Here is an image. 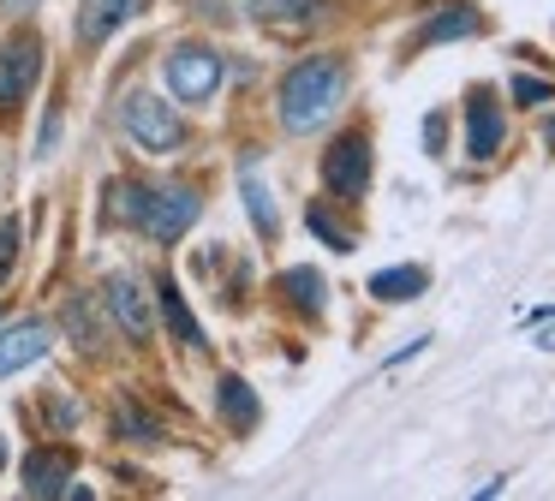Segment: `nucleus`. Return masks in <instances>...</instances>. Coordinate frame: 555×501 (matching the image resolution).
I'll return each mask as SVG.
<instances>
[{"mask_svg":"<svg viewBox=\"0 0 555 501\" xmlns=\"http://www.w3.org/2000/svg\"><path fill=\"white\" fill-rule=\"evenodd\" d=\"M340 95H347V66L328 54L305 60V66L287 72V84H281V126L287 131H317L323 119H335Z\"/></svg>","mask_w":555,"mask_h":501,"instance_id":"obj_1","label":"nucleus"},{"mask_svg":"<svg viewBox=\"0 0 555 501\" xmlns=\"http://www.w3.org/2000/svg\"><path fill=\"white\" fill-rule=\"evenodd\" d=\"M162 78H168L173 102H209V95L221 90V78H228V60L204 42H180L162 60Z\"/></svg>","mask_w":555,"mask_h":501,"instance_id":"obj_2","label":"nucleus"},{"mask_svg":"<svg viewBox=\"0 0 555 501\" xmlns=\"http://www.w3.org/2000/svg\"><path fill=\"white\" fill-rule=\"evenodd\" d=\"M120 126H126V138L138 143L144 155H173L185 143V126H180V114H173V102H162V95H126V107H120Z\"/></svg>","mask_w":555,"mask_h":501,"instance_id":"obj_3","label":"nucleus"},{"mask_svg":"<svg viewBox=\"0 0 555 501\" xmlns=\"http://www.w3.org/2000/svg\"><path fill=\"white\" fill-rule=\"evenodd\" d=\"M197 191L192 185H162V191H150L144 185V209H138V227H144L156 245H173V239L185 233V227L197 221Z\"/></svg>","mask_w":555,"mask_h":501,"instance_id":"obj_4","label":"nucleus"},{"mask_svg":"<svg viewBox=\"0 0 555 501\" xmlns=\"http://www.w3.org/2000/svg\"><path fill=\"white\" fill-rule=\"evenodd\" d=\"M323 185L335 191V197H347V203H359L364 191H371V138H364V131H347V138L328 143Z\"/></svg>","mask_w":555,"mask_h":501,"instance_id":"obj_5","label":"nucleus"},{"mask_svg":"<svg viewBox=\"0 0 555 501\" xmlns=\"http://www.w3.org/2000/svg\"><path fill=\"white\" fill-rule=\"evenodd\" d=\"M42 78V42L37 30H13L0 42V107H18Z\"/></svg>","mask_w":555,"mask_h":501,"instance_id":"obj_6","label":"nucleus"},{"mask_svg":"<svg viewBox=\"0 0 555 501\" xmlns=\"http://www.w3.org/2000/svg\"><path fill=\"white\" fill-rule=\"evenodd\" d=\"M49 346H54V329H49V322H37V317L13 322V329H0V382L18 376V370H30L42 352H49Z\"/></svg>","mask_w":555,"mask_h":501,"instance_id":"obj_7","label":"nucleus"},{"mask_svg":"<svg viewBox=\"0 0 555 501\" xmlns=\"http://www.w3.org/2000/svg\"><path fill=\"white\" fill-rule=\"evenodd\" d=\"M108 310L126 329V341H150L156 334V317H150V293L132 281V274H114L108 281Z\"/></svg>","mask_w":555,"mask_h":501,"instance_id":"obj_8","label":"nucleus"},{"mask_svg":"<svg viewBox=\"0 0 555 501\" xmlns=\"http://www.w3.org/2000/svg\"><path fill=\"white\" fill-rule=\"evenodd\" d=\"M144 12V0H78V42L96 48L108 42L114 30H120L126 18H138Z\"/></svg>","mask_w":555,"mask_h":501,"instance_id":"obj_9","label":"nucleus"},{"mask_svg":"<svg viewBox=\"0 0 555 501\" xmlns=\"http://www.w3.org/2000/svg\"><path fill=\"white\" fill-rule=\"evenodd\" d=\"M495 150H502V114H495L490 90H472V102H466V155L490 162Z\"/></svg>","mask_w":555,"mask_h":501,"instance_id":"obj_10","label":"nucleus"},{"mask_svg":"<svg viewBox=\"0 0 555 501\" xmlns=\"http://www.w3.org/2000/svg\"><path fill=\"white\" fill-rule=\"evenodd\" d=\"M483 30V12L478 7H442L430 24H424L418 36H412V48H436V42H460V36H478Z\"/></svg>","mask_w":555,"mask_h":501,"instance_id":"obj_11","label":"nucleus"},{"mask_svg":"<svg viewBox=\"0 0 555 501\" xmlns=\"http://www.w3.org/2000/svg\"><path fill=\"white\" fill-rule=\"evenodd\" d=\"M66 477H73V460L66 453H30L25 460V489L30 496H66Z\"/></svg>","mask_w":555,"mask_h":501,"instance_id":"obj_12","label":"nucleus"},{"mask_svg":"<svg viewBox=\"0 0 555 501\" xmlns=\"http://www.w3.org/2000/svg\"><path fill=\"white\" fill-rule=\"evenodd\" d=\"M424 286H430V274L418 269V262H400V269H383L371 274V293L383 298V305H406V298H418Z\"/></svg>","mask_w":555,"mask_h":501,"instance_id":"obj_13","label":"nucleus"},{"mask_svg":"<svg viewBox=\"0 0 555 501\" xmlns=\"http://www.w3.org/2000/svg\"><path fill=\"white\" fill-rule=\"evenodd\" d=\"M240 191H245V209H251V227H257L263 239H275L281 215H275V197H269V185H263V174H257V162H245Z\"/></svg>","mask_w":555,"mask_h":501,"instance_id":"obj_14","label":"nucleus"},{"mask_svg":"<svg viewBox=\"0 0 555 501\" xmlns=\"http://www.w3.org/2000/svg\"><path fill=\"white\" fill-rule=\"evenodd\" d=\"M156 298H162V317H168L173 341H180V346H204V329H197V317H192V305H185L180 286L162 281V286H156Z\"/></svg>","mask_w":555,"mask_h":501,"instance_id":"obj_15","label":"nucleus"},{"mask_svg":"<svg viewBox=\"0 0 555 501\" xmlns=\"http://www.w3.org/2000/svg\"><path fill=\"white\" fill-rule=\"evenodd\" d=\"M216 412L228 418L233 429H251V424H257V394L245 388L240 376H221V382H216Z\"/></svg>","mask_w":555,"mask_h":501,"instance_id":"obj_16","label":"nucleus"},{"mask_svg":"<svg viewBox=\"0 0 555 501\" xmlns=\"http://www.w3.org/2000/svg\"><path fill=\"white\" fill-rule=\"evenodd\" d=\"M245 12H251L257 24H311L317 18V0H245Z\"/></svg>","mask_w":555,"mask_h":501,"instance_id":"obj_17","label":"nucleus"},{"mask_svg":"<svg viewBox=\"0 0 555 501\" xmlns=\"http://www.w3.org/2000/svg\"><path fill=\"white\" fill-rule=\"evenodd\" d=\"M287 293H293V305L299 310H323V274H311V269H287Z\"/></svg>","mask_w":555,"mask_h":501,"instance_id":"obj_18","label":"nucleus"},{"mask_svg":"<svg viewBox=\"0 0 555 501\" xmlns=\"http://www.w3.org/2000/svg\"><path fill=\"white\" fill-rule=\"evenodd\" d=\"M305 221H311V233H317V239H323V245H328V251H352V233H347V227H340V221H335V215H328V209H323V203H311V215H305Z\"/></svg>","mask_w":555,"mask_h":501,"instance_id":"obj_19","label":"nucleus"},{"mask_svg":"<svg viewBox=\"0 0 555 501\" xmlns=\"http://www.w3.org/2000/svg\"><path fill=\"white\" fill-rule=\"evenodd\" d=\"M514 102H519V107H543V102H555V84H543V78H514Z\"/></svg>","mask_w":555,"mask_h":501,"instance_id":"obj_20","label":"nucleus"},{"mask_svg":"<svg viewBox=\"0 0 555 501\" xmlns=\"http://www.w3.org/2000/svg\"><path fill=\"white\" fill-rule=\"evenodd\" d=\"M13 257H18V215H7L0 221V274L13 269Z\"/></svg>","mask_w":555,"mask_h":501,"instance_id":"obj_21","label":"nucleus"},{"mask_svg":"<svg viewBox=\"0 0 555 501\" xmlns=\"http://www.w3.org/2000/svg\"><path fill=\"white\" fill-rule=\"evenodd\" d=\"M538 346H543V352H555V317H543V329H538Z\"/></svg>","mask_w":555,"mask_h":501,"instance_id":"obj_22","label":"nucleus"},{"mask_svg":"<svg viewBox=\"0 0 555 501\" xmlns=\"http://www.w3.org/2000/svg\"><path fill=\"white\" fill-rule=\"evenodd\" d=\"M0 7H7V12H30L37 0H0Z\"/></svg>","mask_w":555,"mask_h":501,"instance_id":"obj_23","label":"nucleus"},{"mask_svg":"<svg viewBox=\"0 0 555 501\" xmlns=\"http://www.w3.org/2000/svg\"><path fill=\"white\" fill-rule=\"evenodd\" d=\"M543 143H550V150H555V126H550V131H543Z\"/></svg>","mask_w":555,"mask_h":501,"instance_id":"obj_24","label":"nucleus"}]
</instances>
